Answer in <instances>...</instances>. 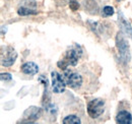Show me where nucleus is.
Masks as SVG:
<instances>
[{"label": "nucleus", "instance_id": "obj_9", "mask_svg": "<svg viewBox=\"0 0 132 124\" xmlns=\"http://www.w3.org/2000/svg\"><path fill=\"white\" fill-rule=\"evenodd\" d=\"M117 123L120 124H130L132 123V116L128 111H120L116 116Z\"/></svg>", "mask_w": 132, "mask_h": 124}, {"label": "nucleus", "instance_id": "obj_13", "mask_svg": "<svg viewBox=\"0 0 132 124\" xmlns=\"http://www.w3.org/2000/svg\"><path fill=\"white\" fill-rule=\"evenodd\" d=\"M114 8L112 7V6H109V5H107V6H105L104 8H103V11H102V16H104V17H108V16H112L114 14Z\"/></svg>", "mask_w": 132, "mask_h": 124}, {"label": "nucleus", "instance_id": "obj_3", "mask_svg": "<svg viewBox=\"0 0 132 124\" xmlns=\"http://www.w3.org/2000/svg\"><path fill=\"white\" fill-rule=\"evenodd\" d=\"M17 58V53L12 47H1V64L4 67L11 66Z\"/></svg>", "mask_w": 132, "mask_h": 124}, {"label": "nucleus", "instance_id": "obj_12", "mask_svg": "<svg viewBox=\"0 0 132 124\" xmlns=\"http://www.w3.org/2000/svg\"><path fill=\"white\" fill-rule=\"evenodd\" d=\"M63 123L64 124H79L80 123V119L75 116V115H68L63 119Z\"/></svg>", "mask_w": 132, "mask_h": 124}, {"label": "nucleus", "instance_id": "obj_15", "mask_svg": "<svg viewBox=\"0 0 132 124\" xmlns=\"http://www.w3.org/2000/svg\"><path fill=\"white\" fill-rule=\"evenodd\" d=\"M0 78H1V80H10L12 78V76L9 73H1Z\"/></svg>", "mask_w": 132, "mask_h": 124}, {"label": "nucleus", "instance_id": "obj_16", "mask_svg": "<svg viewBox=\"0 0 132 124\" xmlns=\"http://www.w3.org/2000/svg\"><path fill=\"white\" fill-rule=\"evenodd\" d=\"M117 1H118V2H119V1H123V0H117Z\"/></svg>", "mask_w": 132, "mask_h": 124}, {"label": "nucleus", "instance_id": "obj_11", "mask_svg": "<svg viewBox=\"0 0 132 124\" xmlns=\"http://www.w3.org/2000/svg\"><path fill=\"white\" fill-rule=\"evenodd\" d=\"M17 13L19 16H35L37 14V11L33 9V8H29V7H24V6H21L18 8L17 10Z\"/></svg>", "mask_w": 132, "mask_h": 124}, {"label": "nucleus", "instance_id": "obj_10", "mask_svg": "<svg viewBox=\"0 0 132 124\" xmlns=\"http://www.w3.org/2000/svg\"><path fill=\"white\" fill-rule=\"evenodd\" d=\"M118 20H119V24H120V26H121L122 31H124V33H125L127 36H130L132 38L131 26H130V24L128 22V20L125 19V17L123 16L122 13H119V16H118Z\"/></svg>", "mask_w": 132, "mask_h": 124}, {"label": "nucleus", "instance_id": "obj_6", "mask_svg": "<svg viewBox=\"0 0 132 124\" xmlns=\"http://www.w3.org/2000/svg\"><path fill=\"white\" fill-rule=\"evenodd\" d=\"M52 78V88L53 92L56 94H61L65 91L66 82L63 76H61L57 71H52L51 73Z\"/></svg>", "mask_w": 132, "mask_h": 124}, {"label": "nucleus", "instance_id": "obj_1", "mask_svg": "<svg viewBox=\"0 0 132 124\" xmlns=\"http://www.w3.org/2000/svg\"><path fill=\"white\" fill-rule=\"evenodd\" d=\"M81 55V49L79 48V46L76 47V48H71V49H68L66 51L65 55H64V58L60 61H58L57 65L60 69L62 70H66L67 67L69 65L71 66H75L78 62V59Z\"/></svg>", "mask_w": 132, "mask_h": 124}, {"label": "nucleus", "instance_id": "obj_8", "mask_svg": "<svg viewBox=\"0 0 132 124\" xmlns=\"http://www.w3.org/2000/svg\"><path fill=\"white\" fill-rule=\"evenodd\" d=\"M21 71L24 74H29V75H35L38 73L39 71V67L36 63L34 62H26L24 64L21 65Z\"/></svg>", "mask_w": 132, "mask_h": 124}, {"label": "nucleus", "instance_id": "obj_5", "mask_svg": "<svg viewBox=\"0 0 132 124\" xmlns=\"http://www.w3.org/2000/svg\"><path fill=\"white\" fill-rule=\"evenodd\" d=\"M63 78L66 84L69 86L71 89H78L82 84V78L79 73L66 69L63 73Z\"/></svg>", "mask_w": 132, "mask_h": 124}, {"label": "nucleus", "instance_id": "obj_2", "mask_svg": "<svg viewBox=\"0 0 132 124\" xmlns=\"http://www.w3.org/2000/svg\"><path fill=\"white\" fill-rule=\"evenodd\" d=\"M116 46L120 55V60L123 63H127L130 60L129 44L126 41V38L122 32H119L116 36Z\"/></svg>", "mask_w": 132, "mask_h": 124}, {"label": "nucleus", "instance_id": "obj_7", "mask_svg": "<svg viewBox=\"0 0 132 124\" xmlns=\"http://www.w3.org/2000/svg\"><path fill=\"white\" fill-rule=\"evenodd\" d=\"M42 115V109L38 108V107H30L24 111L23 114V118L29 120L28 123H33L36 120H38Z\"/></svg>", "mask_w": 132, "mask_h": 124}, {"label": "nucleus", "instance_id": "obj_4", "mask_svg": "<svg viewBox=\"0 0 132 124\" xmlns=\"http://www.w3.org/2000/svg\"><path fill=\"white\" fill-rule=\"evenodd\" d=\"M104 106H105V102L102 99L92 100L90 102H88L87 107H86V109H87V114L93 119L99 118L100 116L104 113Z\"/></svg>", "mask_w": 132, "mask_h": 124}, {"label": "nucleus", "instance_id": "obj_14", "mask_svg": "<svg viewBox=\"0 0 132 124\" xmlns=\"http://www.w3.org/2000/svg\"><path fill=\"white\" fill-rule=\"evenodd\" d=\"M69 7L71 10L73 11H76L78 8H79V4L76 0H69Z\"/></svg>", "mask_w": 132, "mask_h": 124}]
</instances>
